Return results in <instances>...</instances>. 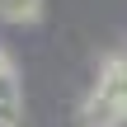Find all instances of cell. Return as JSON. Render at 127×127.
<instances>
[{
  "label": "cell",
  "instance_id": "6da1fadb",
  "mask_svg": "<svg viewBox=\"0 0 127 127\" xmlns=\"http://www.w3.org/2000/svg\"><path fill=\"white\" fill-rule=\"evenodd\" d=\"M80 123L85 127H123V113H118V104L94 85V90L80 99Z\"/></svg>",
  "mask_w": 127,
  "mask_h": 127
},
{
  "label": "cell",
  "instance_id": "7a4b0ae2",
  "mask_svg": "<svg viewBox=\"0 0 127 127\" xmlns=\"http://www.w3.org/2000/svg\"><path fill=\"white\" fill-rule=\"evenodd\" d=\"M99 90L118 104V113H123V123H127V57H108L99 66Z\"/></svg>",
  "mask_w": 127,
  "mask_h": 127
},
{
  "label": "cell",
  "instance_id": "3957f363",
  "mask_svg": "<svg viewBox=\"0 0 127 127\" xmlns=\"http://www.w3.org/2000/svg\"><path fill=\"white\" fill-rule=\"evenodd\" d=\"M42 5L47 0H0V19L14 24V28H33L42 19Z\"/></svg>",
  "mask_w": 127,
  "mask_h": 127
},
{
  "label": "cell",
  "instance_id": "277c9868",
  "mask_svg": "<svg viewBox=\"0 0 127 127\" xmlns=\"http://www.w3.org/2000/svg\"><path fill=\"white\" fill-rule=\"evenodd\" d=\"M19 108H24V94H19V71H0V118L5 123H19Z\"/></svg>",
  "mask_w": 127,
  "mask_h": 127
},
{
  "label": "cell",
  "instance_id": "5b68a950",
  "mask_svg": "<svg viewBox=\"0 0 127 127\" xmlns=\"http://www.w3.org/2000/svg\"><path fill=\"white\" fill-rule=\"evenodd\" d=\"M0 127H14V123H5V118H0Z\"/></svg>",
  "mask_w": 127,
  "mask_h": 127
}]
</instances>
